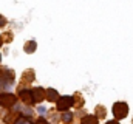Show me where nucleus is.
<instances>
[{"label":"nucleus","instance_id":"0eeeda50","mask_svg":"<svg viewBox=\"0 0 133 124\" xmlns=\"http://www.w3.org/2000/svg\"><path fill=\"white\" fill-rule=\"evenodd\" d=\"M57 98H59V93L56 92L54 89H46V90H45V99H46V101L54 102V101H57Z\"/></svg>","mask_w":133,"mask_h":124},{"label":"nucleus","instance_id":"423d86ee","mask_svg":"<svg viewBox=\"0 0 133 124\" xmlns=\"http://www.w3.org/2000/svg\"><path fill=\"white\" fill-rule=\"evenodd\" d=\"M31 93H33L34 102H42V101L45 99V90H43L42 87H36V89H33Z\"/></svg>","mask_w":133,"mask_h":124},{"label":"nucleus","instance_id":"9d476101","mask_svg":"<svg viewBox=\"0 0 133 124\" xmlns=\"http://www.w3.org/2000/svg\"><path fill=\"white\" fill-rule=\"evenodd\" d=\"M71 120H73V115H71L70 112H66V113H64V115H62V121H64V123L70 124V123H71Z\"/></svg>","mask_w":133,"mask_h":124},{"label":"nucleus","instance_id":"4468645a","mask_svg":"<svg viewBox=\"0 0 133 124\" xmlns=\"http://www.w3.org/2000/svg\"><path fill=\"white\" fill-rule=\"evenodd\" d=\"M107 124H119V123H118V120H113V121H108Z\"/></svg>","mask_w":133,"mask_h":124},{"label":"nucleus","instance_id":"6e6552de","mask_svg":"<svg viewBox=\"0 0 133 124\" xmlns=\"http://www.w3.org/2000/svg\"><path fill=\"white\" fill-rule=\"evenodd\" d=\"M81 124H99V121L95 115H87L81 120Z\"/></svg>","mask_w":133,"mask_h":124},{"label":"nucleus","instance_id":"9b49d317","mask_svg":"<svg viewBox=\"0 0 133 124\" xmlns=\"http://www.w3.org/2000/svg\"><path fill=\"white\" fill-rule=\"evenodd\" d=\"M14 124H31V123L28 121V118H25V116H19Z\"/></svg>","mask_w":133,"mask_h":124},{"label":"nucleus","instance_id":"ddd939ff","mask_svg":"<svg viewBox=\"0 0 133 124\" xmlns=\"http://www.w3.org/2000/svg\"><path fill=\"white\" fill-rule=\"evenodd\" d=\"M5 23H6V19H3V17L0 16V27H2V25H5Z\"/></svg>","mask_w":133,"mask_h":124},{"label":"nucleus","instance_id":"f03ea898","mask_svg":"<svg viewBox=\"0 0 133 124\" xmlns=\"http://www.w3.org/2000/svg\"><path fill=\"white\" fill-rule=\"evenodd\" d=\"M17 102V98L12 95V93H2L0 95V106L5 107V109H11L14 107Z\"/></svg>","mask_w":133,"mask_h":124},{"label":"nucleus","instance_id":"20e7f679","mask_svg":"<svg viewBox=\"0 0 133 124\" xmlns=\"http://www.w3.org/2000/svg\"><path fill=\"white\" fill-rule=\"evenodd\" d=\"M19 99H22V102L26 104V106H33L34 104L33 93H31L30 89H22V90L19 92Z\"/></svg>","mask_w":133,"mask_h":124},{"label":"nucleus","instance_id":"1a4fd4ad","mask_svg":"<svg viewBox=\"0 0 133 124\" xmlns=\"http://www.w3.org/2000/svg\"><path fill=\"white\" fill-rule=\"evenodd\" d=\"M36 48H37V44L31 40V42H26V45H25V51L26 53H34L36 51Z\"/></svg>","mask_w":133,"mask_h":124},{"label":"nucleus","instance_id":"2eb2a0df","mask_svg":"<svg viewBox=\"0 0 133 124\" xmlns=\"http://www.w3.org/2000/svg\"><path fill=\"white\" fill-rule=\"evenodd\" d=\"M2 42H3V40H2V39H0V47H2Z\"/></svg>","mask_w":133,"mask_h":124},{"label":"nucleus","instance_id":"f257e3e1","mask_svg":"<svg viewBox=\"0 0 133 124\" xmlns=\"http://www.w3.org/2000/svg\"><path fill=\"white\" fill-rule=\"evenodd\" d=\"M113 115L116 120H124L129 115V106L125 102H116L113 106Z\"/></svg>","mask_w":133,"mask_h":124},{"label":"nucleus","instance_id":"7ed1b4c3","mask_svg":"<svg viewBox=\"0 0 133 124\" xmlns=\"http://www.w3.org/2000/svg\"><path fill=\"white\" fill-rule=\"evenodd\" d=\"M74 104V98L73 96H59L56 101V107L57 110H66Z\"/></svg>","mask_w":133,"mask_h":124},{"label":"nucleus","instance_id":"f8f14e48","mask_svg":"<svg viewBox=\"0 0 133 124\" xmlns=\"http://www.w3.org/2000/svg\"><path fill=\"white\" fill-rule=\"evenodd\" d=\"M36 124H48V121H46V120H43V118H39V120L36 121Z\"/></svg>","mask_w":133,"mask_h":124},{"label":"nucleus","instance_id":"39448f33","mask_svg":"<svg viewBox=\"0 0 133 124\" xmlns=\"http://www.w3.org/2000/svg\"><path fill=\"white\" fill-rule=\"evenodd\" d=\"M0 81H2L3 85L12 84V82H14V73H12L11 70H3L2 75H0Z\"/></svg>","mask_w":133,"mask_h":124},{"label":"nucleus","instance_id":"dca6fc26","mask_svg":"<svg viewBox=\"0 0 133 124\" xmlns=\"http://www.w3.org/2000/svg\"><path fill=\"white\" fill-rule=\"evenodd\" d=\"M0 62H2V56H0Z\"/></svg>","mask_w":133,"mask_h":124}]
</instances>
